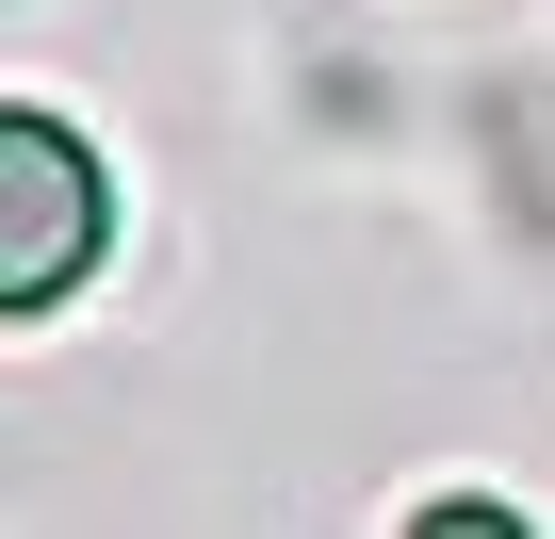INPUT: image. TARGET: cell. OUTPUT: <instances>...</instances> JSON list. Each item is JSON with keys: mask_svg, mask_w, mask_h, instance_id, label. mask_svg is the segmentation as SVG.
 Returning <instances> with one entry per match:
<instances>
[{"mask_svg": "<svg viewBox=\"0 0 555 539\" xmlns=\"http://www.w3.org/2000/svg\"><path fill=\"white\" fill-rule=\"evenodd\" d=\"M99 245H115V180L66 115H17L0 99V311H50L99 279Z\"/></svg>", "mask_w": 555, "mask_h": 539, "instance_id": "obj_1", "label": "cell"}, {"mask_svg": "<svg viewBox=\"0 0 555 539\" xmlns=\"http://www.w3.org/2000/svg\"><path fill=\"white\" fill-rule=\"evenodd\" d=\"M409 539H522V506H490V490H441V506H425Z\"/></svg>", "mask_w": 555, "mask_h": 539, "instance_id": "obj_2", "label": "cell"}]
</instances>
